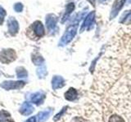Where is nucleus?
<instances>
[{"mask_svg": "<svg viewBox=\"0 0 131 122\" xmlns=\"http://www.w3.org/2000/svg\"><path fill=\"white\" fill-rule=\"evenodd\" d=\"M77 91L75 89L70 88L65 93V99L68 101H74L77 98Z\"/></svg>", "mask_w": 131, "mask_h": 122, "instance_id": "10", "label": "nucleus"}, {"mask_svg": "<svg viewBox=\"0 0 131 122\" xmlns=\"http://www.w3.org/2000/svg\"><path fill=\"white\" fill-rule=\"evenodd\" d=\"M76 31H77V25L70 26L67 29V31H66L64 35L62 36V38H61V39L60 41V43L61 45L68 44L74 38V37L75 36Z\"/></svg>", "mask_w": 131, "mask_h": 122, "instance_id": "2", "label": "nucleus"}, {"mask_svg": "<svg viewBox=\"0 0 131 122\" xmlns=\"http://www.w3.org/2000/svg\"><path fill=\"white\" fill-rule=\"evenodd\" d=\"M16 75L19 78H24L27 77V72L26 70L22 67H18L16 68Z\"/></svg>", "mask_w": 131, "mask_h": 122, "instance_id": "16", "label": "nucleus"}, {"mask_svg": "<svg viewBox=\"0 0 131 122\" xmlns=\"http://www.w3.org/2000/svg\"><path fill=\"white\" fill-rule=\"evenodd\" d=\"M44 98H45V95H44L43 93L37 92L36 94H35V95L32 96L31 102L33 103H35V104H40V103H42V102L43 101Z\"/></svg>", "mask_w": 131, "mask_h": 122, "instance_id": "12", "label": "nucleus"}, {"mask_svg": "<svg viewBox=\"0 0 131 122\" xmlns=\"http://www.w3.org/2000/svg\"><path fill=\"white\" fill-rule=\"evenodd\" d=\"M88 1H89L90 3H91L93 7L95 6V1H96V0H88Z\"/></svg>", "mask_w": 131, "mask_h": 122, "instance_id": "25", "label": "nucleus"}, {"mask_svg": "<svg viewBox=\"0 0 131 122\" xmlns=\"http://www.w3.org/2000/svg\"><path fill=\"white\" fill-rule=\"evenodd\" d=\"M37 73H38V75L39 76V77H43L45 75L47 74L46 68H45L44 66L41 67V68H39L38 69H37Z\"/></svg>", "mask_w": 131, "mask_h": 122, "instance_id": "19", "label": "nucleus"}, {"mask_svg": "<svg viewBox=\"0 0 131 122\" xmlns=\"http://www.w3.org/2000/svg\"><path fill=\"white\" fill-rule=\"evenodd\" d=\"M125 1H126V0H116V1L114 2L112 8L111 17L113 18L118 14V12L121 10V8L123 7V6H124Z\"/></svg>", "mask_w": 131, "mask_h": 122, "instance_id": "7", "label": "nucleus"}, {"mask_svg": "<svg viewBox=\"0 0 131 122\" xmlns=\"http://www.w3.org/2000/svg\"><path fill=\"white\" fill-rule=\"evenodd\" d=\"M35 120H36V118L33 116V117H30L29 120H27L26 122H35Z\"/></svg>", "mask_w": 131, "mask_h": 122, "instance_id": "24", "label": "nucleus"}, {"mask_svg": "<svg viewBox=\"0 0 131 122\" xmlns=\"http://www.w3.org/2000/svg\"><path fill=\"white\" fill-rule=\"evenodd\" d=\"M32 61L35 65H40L43 62V59L41 55L36 54V55H35V56L32 57Z\"/></svg>", "mask_w": 131, "mask_h": 122, "instance_id": "17", "label": "nucleus"}, {"mask_svg": "<svg viewBox=\"0 0 131 122\" xmlns=\"http://www.w3.org/2000/svg\"><path fill=\"white\" fill-rule=\"evenodd\" d=\"M16 58V55L12 49H4L0 52V61L3 64H10Z\"/></svg>", "mask_w": 131, "mask_h": 122, "instance_id": "1", "label": "nucleus"}, {"mask_svg": "<svg viewBox=\"0 0 131 122\" xmlns=\"http://www.w3.org/2000/svg\"><path fill=\"white\" fill-rule=\"evenodd\" d=\"M57 17L54 14H49L46 16V26L49 31H52L56 28Z\"/></svg>", "mask_w": 131, "mask_h": 122, "instance_id": "5", "label": "nucleus"}, {"mask_svg": "<svg viewBox=\"0 0 131 122\" xmlns=\"http://www.w3.org/2000/svg\"><path fill=\"white\" fill-rule=\"evenodd\" d=\"M3 22V16H0V24H2Z\"/></svg>", "mask_w": 131, "mask_h": 122, "instance_id": "26", "label": "nucleus"}, {"mask_svg": "<svg viewBox=\"0 0 131 122\" xmlns=\"http://www.w3.org/2000/svg\"><path fill=\"white\" fill-rule=\"evenodd\" d=\"M75 122H86L83 118H80V117H78V118H75Z\"/></svg>", "mask_w": 131, "mask_h": 122, "instance_id": "23", "label": "nucleus"}, {"mask_svg": "<svg viewBox=\"0 0 131 122\" xmlns=\"http://www.w3.org/2000/svg\"><path fill=\"white\" fill-rule=\"evenodd\" d=\"M67 107L63 108H62V110H61V111L58 114H57L56 116H55L54 118H53V120H58L60 119V118H61V116L63 115V114L65 113V112H66V111H67Z\"/></svg>", "mask_w": 131, "mask_h": 122, "instance_id": "21", "label": "nucleus"}, {"mask_svg": "<svg viewBox=\"0 0 131 122\" xmlns=\"http://www.w3.org/2000/svg\"><path fill=\"white\" fill-rule=\"evenodd\" d=\"M13 8L16 12H21L23 10V4L20 3H16V4H14Z\"/></svg>", "mask_w": 131, "mask_h": 122, "instance_id": "20", "label": "nucleus"}, {"mask_svg": "<svg viewBox=\"0 0 131 122\" xmlns=\"http://www.w3.org/2000/svg\"><path fill=\"white\" fill-rule=\"evenodd\" d=\"M6 11L3 9V8L2 7H0V16H3V17H4V16H6Z\"/></svg>", "mask_w": 131, "mask_h": 122, "instance_id": "22", "label": "nucleus"}, {"mask_svg": "<svg viewBox=\"0 0 131 122\" xmlns=\"http://www.w3.org/2000/svg\"><path fill=\"white\" fill-rule=\"evenodd\" d=\"M32 28L36 37L41 38V37H43L44 35V28L42 22L39 21V20H37V21H35L33 24Z\"/></svg>", "mask_w": 131, "mask_h": 122, "instance_id": "6", "label": "nucleus"}, {"mask_svg": "<svg viewBox=\"0 0 131 122\" xmlns=\"http://www.w3.org/2000/svg\"><path fill=\"white\" fill-rule=\"evenodd\" d=\"M34 111V108L29 103H23V105L21 106V108L20 110V112L24 116H27L31 114Z\"/></svg>", "mask_w": 131, "mask_h": 122, "instance_id": "11", "label": "nucleus"}, {"mask_svg": "<svg viewBox=\"0 0 131 122\" xmlns=\"http://www.w3.org/2000/svg\"><path fill=\"white\" fill-rule=\"evenodd\" d=\"M74 9H75V4H74L73 3H69L68 5L67 6V8H66V11L64 13V16L62 17V20H61V22H65L66 20H67L69 17V16L71 15V12L74 11Z\"/></svg>", "mask_w": 131, "mask_h": 122, "instance_id": "13", "label": "nucleus"}, {"mask_svg": "<svg viewBox=\"0 0 131 122\" xmlns=\"http://www.w3.org/2000/svg\"><path fill=\"white\" fill-rule=\"evenodd\" d=\"M128 24H131V17H130V20H129V21L128 22Z\"/></svg>", "mask_w": 131, "mask_h": 122, "instance_id": "28", "label": "nucleus"}, {"mask_svg": "<svg viewBox=\"0 0 131 122\" xmlns=\"http://www.w3.org/2000/svg\"><path fill=\"white\" fill-rule=\"evenodd\" d=\"M25 85V82L21 81H4L1 84V86L5 89H17L22 88Z\"/></svg>", "mask_w": 131, "mask_h": 122, "instance_id": "3", "label": "nucleus"}, {"mask_svg": "<svg viewBox=\"0 0 131 122\" xmlns=\"http://www.w3.org/2000/svg\"><path fill=\"white\" fill-rule=\"evenodd\" d=\"M109 122H125V120L118 115H112L109 118Z\"/></svg>", "mask_w": 131, "mask_h": 122, "instance_id": "18", "label": "nucleus"}, {"mask_svg": "<svg viewBox=\"0 0 131 122\" xmlns=\"http://www.w3.org/2000/svg\"><path fill=\"white\" fill-rule=\"evenodd\" d=\"M94 17H95V12L94 11H92L91 13H89L87 16V17L85 18L84 21L83 25L81 27V31H83L85 28H88L89 25H91L94 20Z\"/></svg>", "mask_w": 131, "mask_h": 122, "instance_id": "9", "label": "nucleus"}, {"mask_svg": "<svg viewBox=\"0 0 131 122\" xmlns=\"http://www.w3.org/2000/svg\"><path fill=\"white\" fill-rule=\"evenodd\" d=\"M0 113H1V116H0V117H1V120L3 122H14L11 119L10 114L8 112H7L6 111H2Z\"/></svg>", "mask_w": 131, "mask_h": 122, "instance_id": "15", "label": "nucleus"}, {"mask_svg": "<svg viewBox=\"0 0 131 122\" xmlns=\"http://www.w3.org/2000/svg\"><path fill=\"white\" fill-rule=\"evenodd\" d=\"M7 27H8V32L12 36H14L18 33L19 30V24L14 17H9L7 20Z\"/></svg>", "mask_w": 131, "mask_h": 122, "instance_id": "4", "label": "nucleus"}, {"mask_svg": "<svg viewBox=\"0 0 131 122\" xmlns=\"http://www.w3.org/2000/svg\"><path fill=\"white\" fill-rule=\"evenodd\" d=\"M64 85H65V81H64V79L61 77L55 76L52 80V88L54 89H60L61 87H63Z\"/></svg>", "mask_w": 131, "mask_h": 122, "instance_id": "8", "label": "nucleus"}, {"mask_svg": "<svg viewBox=\"0 0 131 122\" xmlns=\"http://www.w3.org/2000/svg\"><path fill=\"white\" fill-rule=\"evenodd\" d=\"M50 114H51L50 110H46V111H43L42 112H40L38 116L39 122H44L49 117V115H50Z\"/></svg>", "mask_w": 131, "mask_h": 122, "instance_id": "14", "label": "nucleus"}, {"mask_svg": "<svg viewBox=\"0 0 131 122\" xmlns=\"http://www.w3.org/2000/svg\"><path fill=\"white\" fill-rule=\"evenodd\" d=\"M100 3H103V2H106V1H107V0H99Z\"/></svg>", "mask_w": 131, "mask_h": 122, "instance_id": "27", "label": "nucleus"}]
</instances>
